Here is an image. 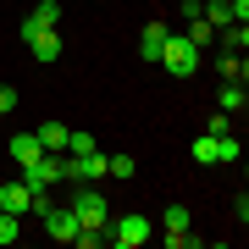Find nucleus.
Listing matches in <instances>:
<instances>
[{
  "label": "nucleus",
  "instance_id": "nucleus-7",
  "mask_svg": "<svg viewBox=\"0 0 249 249\" xmlns=\"http://www.w3.org/2000/svg\"><path fill=\"white\" fill-rule=\"evenodd\" d=\"M22 45L34 50V61H55V55H61V28H45V34L22 39Z\"/></svg>",
  "mask_w": 249,
  "mask_h": 249
},
{
  "label": "nucleus",
  "instance_id": "nucleus-22",
  "mask_svg": "<svg viewBox=\"0 0 249 249\" xmlns=\"http://www.w3.org/2000/svg\"><path fill=\"white\" fill-rule=\"evenodd\" d=\"M72 244H83V249H100V244H106V232H83V227H78V238H72Z\"/></svg>",
  "mask_w": 249,
  "mask_h": 249
},
{
  "label": "nucleus",
  "instance_id": "nucleus-13",
  "mask_svg": "<svg viewBox=\"0 0 249 249\" xmlns=\"http://www.w3.org/2000/svg\"><path fill=\"white\" fill-rule=\"evenodd\" d=\"M166 34H172L166 22H150V28H144V34H139V50L150 55V61H160V45H166Z\"/></svg>",
  "mask_w": 249,
  "mask_h": 249
},
{
  "label": "nucleus",
  "instance_id": "nucleus-20",
  "mask_svg": "<svg viewBox=\"0 0 249 249\" xmlns=\"http://www.w3.org/2000/svg\"><path fill=\"white\" fill-rule=\"evenodd\" d=\"M205 133H232V111H216L211 122H205Z\"/></svg>",
  "mask_w": 249,
  "mask_h": 249
},
{
  "label": "nucleus",
  "instance_id": "nucleus-11",
  "mask_svg": "<svg viewBox=\"0 0 249 249\" xmlns=\"http://www.w3.org/2000/svg\"><path fill=\"white\" fill-rule=\"evenodd\" d=\"M216 72H222V83H244V72H249L244 50H227V55H216Z\"/></svg>",
  "mask_w": 249,
  "mask_h": 249
},
{
  "label": "nucleus",
  "instance_id": "nucleus-4",
  "mask_svg": "<svg viewBox=\"0 0 249 249\" xmlns=\"http://www.w3.org/2000/svg\"><path fill=\"white\" fill-rule=\"evenodd\" d=\"M22 183H28V188H55V183H61V155L45 150L34 166H22Z\"/></svg>",
  "mask_w": 249,
  "mask_h": 249
},
{
  "label": "nucleus",
  "instance_id": "nucleus-12",
  "mask_svg": "<svg viewBox=\"0 0 249 249\" xmlns=\"http://www.w3.org/2000/svg\"><path fill=\"white\" fill-rule=\"evenodd\" d=\"M183 39H188L194 50H205V45H216V28H211V22H205L199 11H194V17H188V28H183Z\"/></svg>",
  "mask_w": 249,
  "mask_h": 249
},
{
  "label": "nucleus",
  "instance_id": "nucleus-8",
  "mask_svg": "<svg viewBox=\"0 0 249 249\" xmlns=\"http://www.w3.org/2000/svg\"><path fill=\"white\" fill-rule=\"evenodd\" d=\"M67 133H72V127H61V122H39L34 127L39 150H50V155H67Z\"/></svg>",
  "mask_w": 249,
  "mask_h": 249
},
{
  "label": "nucleus",
  "instance_id": "nucleus-3",
  "mask_svg": "<svg viewBox=\"0 0 249 249\" xmlns=\"http://www.w3.org/2000/svg\"><path fill=\"white\" fill-rule=\"evenodd\" d=\"M106 238L116 244V249H139V244H150V216H116V222L106 227Z\"/></svg>",
  "mask_w": 249,
  "mask_h": 249
},
{
  "label": "nucleus",
  "instance_id": "nucleus-15",
  "mask_svg": "<svg viewBox=\"0 0 249 249\" xmlns=\"http://www.w3.org/2000/svg\"><path fill=\"white\" fill-rule=\"evenodd\" d=\"M244 106H249L244 83H222V94H216V111H244Z\"/></svg>",
  "mask_w": 249,
  "mask_h": 249
},
{
  "label": "nucleus",
  "instance_id": "nucleus-5",
  "mask_svg": "<svg viewBox=\"0 0 249 249\" xmlns=\"http://www.w3.org/2000/svg\"><path fill=\"white\" fill-rule=\"evenodd\" d=\"M45 28H61V6H55V0H39V6L22 17L17 34H22V39H34V34H45Z\"/></svg>",
  "mask_w": 249,
  "mask_h": 249
},
{
  "label": "nucleus",
  "instance_id": "nucleus-14",
  "mask_svg": "<svg viewBox=\"0 0 249 249\" xmlns=\"http://www.w3.org/2000/svg\"><path fill=\"white\" fill-rule=\"evenodd\" d=\"M160 227L166 232H188L194 227V211H188V205H166V211H160Z\"/></svg>",
  "mask_w": 249,
  "mask_h": 249
},
{
  "label": "nucleus",
  "instance_id": "nucleus-17",
  "mask_svg": "<svg viewBox=\"0 0 249 249\" xmlns=\"http://www.w3.org/2000/svg\"><path fill=\"white\" fill-rule=\"evenodd\" d=\"M89 150H100L94 133H67V155H89Z\"/></svg>",
  "mask_w": 249,
  "mask_h": 249
},
{
  "label": "nucleus",
  "instance_id": "nucleus-16",
  "mask_svg": "<svg viewBox=\"0 0 249 249\" xmlns=\"http://www.w3.org/2000/svg\"><path fill=\"white\" fill-rule=\"evenodd\" d=\"M133 172H139L133 155H106V178H133Z\"/></svg>",
  "mask_w": 249,
  "mask_h": 249
},
{
  "label": "nucleus",
  "instance_id": "nucleus-18",
  "mask_svg": "<svg viewBox=\"0 0 249 249\" xmlns=\"http://www.w3.org/2000/svg\"><path fill=\"white\" fill-rule=\"evenodd\" d=\"M194 160H199V166H216V139H211V133L194 139Z\"/></svg>",
  "mask_w": 249,
  "mask_h": 249
},
{
  "label": "nucleus",
  "instance_id": "nucleus-9",
  "mask_svg": "<svg viewBox=\"0 0 249 249\" xmlns=\"http://www.w3.org/2000/svg\"><path fill=\"white\" fill-rule=\"evenodd\" d=\"M28 199H34L28 183H6L0 188V211H11V216H28Z\"/></svg>",
  "mask_w": 249,
  "mask_h": 249
},
{
  "label": "nucleus",
  "instance_id": "nucleus-10",
  "mask_svg": "<svg viewBox=\"0 0 249 249\" xmlns=\"http://www.w3.org/2000/svg\"><path fill=\"white\" fill-rule=\"evenodd\" d=\"M6 150H11V160H17V166H34V160L45 155V150H39V139H34V133H17V139H6Z\"/></svg>",
  "mask_w": 249,
  "mask_h": 249
},
{
  "label": "nucleus",
  "instance_id": "nucleus-6",
  "mask_svg": "<svg viewBox=\"0 0 249 249\" xmlns=\"http://www.w3.org/2000/svg\"><path fill=\"white\" fill-rule=\"evenodd\" d=\"M45 232H50L55 244H72V238H78V216H72V205H61V211L50 205V211H45Z\"/></svg>",
  "mask_w": 249,
  "mask_h": 249
},
{
  "label": "nucleus",
  "instance_id": "nucleus-1",
  "mask_svg": "<svg viewBox=\"0 0 249 249\" xmlns=\"http://www.w3.org/2000/svg\"><path fill=\"white\" fill-rule=\"evenodd\" d=\"M72 216H78V227L83 232H106L111 227V211H106V194L100 188H89V183H72Z\"/></svg>",
  "mask_w": 249,
  "mask_h": 249
},
{
  "label": "nucleus",
  "instance_id": "nucleus-21",
  "mask_svg": "<svg viewBox=\"0 0 249 249\" xmlns=\"http://www.w3.org/2000/svg\"><path fill=\"white\" fill-rule=\"evenodd\" d=\"M6 111H17V89H11V83H0V116Z\"/></svg>",
  "mask_w": 249,
  "mask_h": 249
},
{
  "label": "nucleus",
  "instance_id": "nucleus-2",
  "mask_svg": "<svg viewBox=\"0 0 249 249\" xmlns=\"http://www.w3.org/2000/svg\"><path fill=\"white\" fill-rule=\"evenodd\" d=\"M160 67H166L172 78H194V67H199V50L188 45L183 34H166V45H160Z\"/></svg>",
  "mask_w": 249,
  "mask_h": 249
},
{
  "label": "nucleus",
  "instance_id": "nucleus-19",
  "mask_svg": "<svg viewBox=\"0 0 249 249\" xmlns=\"http://www.w3.org/2000/svg\"><path fill=\"white\" fill-rule=\"evenodd\" d=\"M17 222H22V216H11V211H0V244H17Z\"/></svg>",
  "mask_w": 249,
  "mask_h": 249
}]
</instances>
